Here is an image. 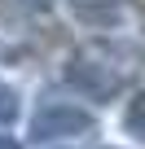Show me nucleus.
<instances>
[{
    "instance_id": "obj_6",
    "label": "nucleus",
    "mask_w": 145,
    "mask_h": 149,
    "mask_svg": "<svg viewBox=\"0 0 145 149\" xmlns=\"http://www.w3.org/2000/svg\"><path fill=\"white\" fill-rule=\"evenodd\" d=\"M0 149H22L18 140H9V136H0Z\"/></svg>"
},
{
    "instance_id": "obj_4",
    "label": "nucleus",
    "mask_w": 145,
    "mask_h": 149,
    "mask_svg": "<svg viewBox=\"0 0 145 149\" xmlns=\"http://www.w3.org/2000/svg\"><path fill=\"white\" fill-rule=\"evenodd\" d=\"M5 5H9L13 13H40V9L53 5V0H5Z\"/></svg>"
},
{
    "instance_id": "obj_2",
    "label": "nucleus",
    "mask_w": 145,
    "mask_h": 149,
    "mask_svg": "<svg viewBox=\"0 0 145 149\" xmlns=\"http://www.w3.org/2000/svg\"><path fill=\"white\" fill-rule=\"evenodd\" d=\"M88 127H92V118H88L84 110H75V105H48V110H40V114H35L31 136H35V140H53V136L88 132Z\"/></svg>"
},
{
    "instance_id": "obj_1",
    "label": "nucleus",
    "mask_w": 145,
    "mask_h": 149,
    "mask_svg": "<svg viewBox=\"0 0 145 149\" xmlns=\"http://www.w3.org/2000/svg\"><path fill=\"white\" fill-rule=\"evenodd\" d=\"M70 84L84 88L88 97H114L127 88V79L136 74V53L123 44H84L70 57Z\"/></svg>"
},
{
    "instance_id": "obj_3",
    "label": "nucleus",
    "mask_w": 145,
    "mask_h": 149,
    "mask_svg": "<svg viewBox=\"0 0 145 149\" xmlns=\"http://www.w3.org/2000/svg\"><path fill=\"white\" fill-rule=\"evenodd\" d=\"M127 127H132V132H136V136L145 140V97H141V101H136V105L127 110Z\"/></svg>"
},
{
    "instance_id": "obj_5",
    "label": "nucleus",
    "mask_w": 145,
    "mask_h": 149,
    "mask_svg": "<svg viewBox=\"0 0 145 149\" xmlns=\"http://www.w3.org/2000/svg\"><path fill=\"white\" fill-rule=\"evenodd\" d=\"M13 114H18V101H13V92H9V88H0V127H5Z\"/></svg>"
}]
</instances>
